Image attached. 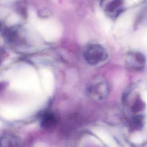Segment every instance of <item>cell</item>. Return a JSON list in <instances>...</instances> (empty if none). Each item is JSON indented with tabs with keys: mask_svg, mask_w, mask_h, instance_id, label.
Masks as SVG:
<instances>
[{
	"mask_svg": "<svg viewBox=\"0 0 147 147\" xmlns=\"http://www.w3.org/2000/svg\"><path fill=\"white\" fill-rule=\"evenodd\" d=\"M13 84L18 87H33L38 83L35 69L29 65H24L14 72Z\"/></svg>",
	"mask_w": 147,
	"mask_h": 147,
	"instance_id": "2",
	"label": "cell"
},
{
	"mask_svg": "<svg viewBox=\"0 0 147 147\" xmlns=\"http://www.w3.org/2000/svg\"><path fill=\"white\" fill-rule=\"evenodd\" d=\"M9 13V10L5 8H0V19L4 18Z\"/></svg>",
	"mask_w": 147,
	"mask_h": 147,
	"instance_id": "11",
	"label": "cell"
},
{
	"mask_svg": "<svg viewBox=\"0 0 147 147\" xmlns=\"http://www.w3.org/2000/svg\"><path fill=\"white\" fill-rule=\"evenodd\" d=\"M56 119L54 115L51 113L44 114L41 119V126L45 129H50L56 124Z\"/></svg>",
	"mask_w": 147,
	"mask_h": 147,
	"instance_id": "7",
	"label": "cell"
},
{
	"mask_svg": "<svg viewBox=\"0 0 147 147\" xmlns=\"http://www.w3.org/2000/svg\"><path fill=\"white\" fill-rule=\"evenodd\" d=\"M144 107V103L140 99H137L132 106V111L134 113L138 112L143 109Z\"/></svg>",
	"mask_w": 147,
	"mask_h": 147,
	"instance_id": "9",
	"label": "cell"
},
{
	"mask_svg": "<svg viewBox=\"0 0 147 147\" xmlns=\"http://www.w3.org/2000/svg\"><path fill=\"white\" fill-rule=\"evenodd\" d=\"M20 141L12 135H6L0 138V147H19Z\"/></svg>",
	"mask_w": 147,
	"mask_h": 147,
	"instance_id": "6",
	"label": "cell"
},
{
	"mask_svg": "<svg viewBox=\"0 0 147 147\" xmlns=\"http://www.w3.org/2000/svg\"><path fill=\"white\" fill-rule=\"evenodd\" d=\"M126 57V65L129 69L140 71L145 67L146 59L145 56L142 53L130 52L127 54Z\"/></svg>",
	"mask_w": 147,
	"mask_h": 147,
	"instance_id": "3",
	"label": "cell"
},
{
	"mask_svg": "<svg viewBox=\"0 0 147 147\" xmlns=\"http://www.w3.org/2000/svg\"><path fill=\"white\" fill-rule=\"evenodd\" d=\"M143 125V117L137 115L134 116L130 121V127L133 130H137L142 128Z\"/></svg>",
	"mask_w": 147,
	"mask_h": 147,
	"instance_id": "8",
	"label": "cell"
},
{
	"mask_svg": "<svg viewBox=\"0 0 147 147\" xmlns=\"http://www.w3.org/2000/svg\"><path fill=\"white\" fill-rule=\"evenodd\" d=\"M30 18L32 24L45 40L52 41L60 37L62 29L57 21L50 19H38L34 10L30 11Z\"/></svg>",
	"mask_w": 147,
	"mask_h": 147,
	"instance_id": "1",
	"label": "cell"
},
{
	"mask_svg": "<svg viewBox=\"0 0 147 147\" xmlns=\"http://www.w3.org/2000/svg\"><path fill=\"white\" fill-rule=\"evenodd\" d=\"M43 84L46 89L49 90L52 88L53 84V75L52 72L47 68H42L40 70Z\"/></svg>",
	"mask_w": 147,
	"mask_h": 147,
	"instance_id": "5",
	"label": "cell"
},
{
	"mask_svg": "<svg viewBox=\"0 0 147 147\" xmlns=\"http://www.w3.org/2000/svg\"><path fill=\"white\" fill-rule=\"evenodd\" d=\"M15 0H0V3H3V4H6V3H9L11 2H13Z\"/></svg>",
	"mask_w": 147,
	"mask_h": 147,
	"instance_id": "12",
	"label": "cell"
},
{
	"mask_svg": "<svg viewBox=\"0 0 147 147\" xmlns=\"http://www.w3.org/2000/svg\"><path fill=\"white\" fill-rule=\"evenodd\" d=\"M124 4V0H103V7L109 17L115 18L123 11Z\"/></svg>",
	"mask_w": 147,
	"mask_h": 147,
	"instance_id": "4",
	"label": "cell"
},
{
	"mask_svg": "<svg viewBox=\"0 0 147 147\" xmlns=\"http://www.w3.org/2000/svg\"><path fill=\"white\" fill-rule=\"evenodd\" d=\"M19 17L16 14H13L9 17H8L6 24L8 25H13L17 24L19 21Z\"/></svg>",
	"mask_w": 147,
	"mask_h": 147,
	"instance_id": "10",
	"label": "cell"
}]
</instances>
